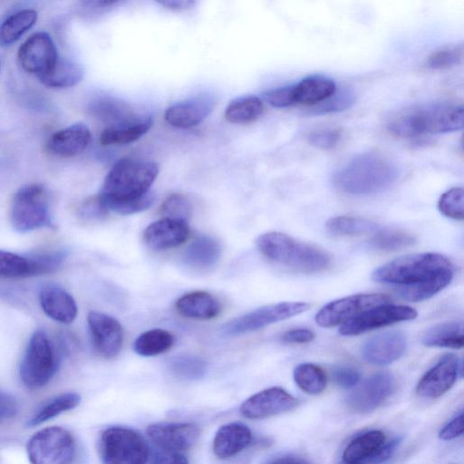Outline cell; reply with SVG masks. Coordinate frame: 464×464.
Here are the masks:
<instances>
[{
  "label": "cell",
  "instance_id": "cell-50",
  "mask_svg": "<svg viewBox=\"0 0 464 464\" xmlns=\"http://www.w3.org/2000/svg\"><path fill=\"white\" fill-rule=\"evenodd\" d=\"M109 210L99 195L84 200L79 208V215L85 220H100L104 218Z\"/></svg>",
  "mask_w": 464,
  "mask_h": 464
},
{
  "label": "cell",
  "instance_id": "cell-2",
  "mask_svg": "<svg viewBox=\"0 0 464 464\" xmlns=\"http://www.w3.org/2000/svg\"><path fill=\"white\" fill-rule=\"evenodd\" d=\"M462 104L438 102L411 106L393 114L387 128L399 138L456 131L463 127Z\"/></svg>",
  "mask_w": 464,
  "mask_h": 464
},
{
  "label": "cell",
  "instance_id": "cell-17",
  "mask_svg": "<svg viewBox=\"0 0 464 464\" xmlns=\"http://www.w3.org/2000/svg\"><path fill=\"white\" fill-rule=\"evenodd\" d=\"M460 362L457 355L446 353L420 378L416 392L425 399H436L447 392L455 383L460 372Z\"/></svg>",
  "mask_w": 464,
  "mask_h": 464
},
{
  "label": "cell",
  "instance_id": "cell-37",
  "mask_svg": "<svg viewBox=\"0 0 464 464\" xmlns=\"http://www.w3.org/2000/svg\"><path fill=\"white\" fill-rule=\"evenodd\" d=\"M326 228L334 235L358 236L374 232L377 226L372 221L362 218L338 216L327 221Z\"/></svg>",
  "mask_w": 464,
  "mask_h": 464
},
{
  "label": "cell",
  "instance_id": "cell-7",
  "mask_svg": "<svg viewBox=\"0 0 464 464\" xmlns=\"http://www.w3.org/2000/svg\"><path fill=\"white\" fill-rule=\"evenodd\" d=\"M99 454L102 464H145L150 450L137 431L114 426L101 434Z\"/></svg>",
  "mask_w": 464,
  "mask_h": 464
},
{
  "label": "cell",
  "instance_id": "cell-31",
  "mask_svg": "<svg viewBox=\"0 0 464 464\" xmlns=\"http://www.w3.org/2000/svg\"><path fill=\"white\" fill-rule=\"evenodd\" d=\"M83 75L84 70L81 64L59 58L54 67L38 79L50 88H68L80 82Z\"/></svg>",
  "mask_w": 464,
  "mask_h": 464
},
{
  "label": "cell",
  "instance_id": "cell-8",
  "mask_svg": "<svg viewBox=\"0 0 464 464\" xmlns=\"http://www.w3.org/2000/svg\"><path fill=\"white\" fill-rule=\"evenodd\" d=\"M11 223L20 233L52 226L48 194L44 186L29 184L15 192L11 204Z\"/></svg>",
  "mask_w": 464,
  "mask_h": 464
},
{
  "label": "cell",
  "instance_id": "cell-52",
  "mask_svg": "<svg viewBox=\"0 0 464 464\" xmlns=\"http://www.w3.org/2000/svg\"><path fill=\"white\" fill-rule=\"evenodd\" d=\"M463 433V411L452 418L439 432L441 440H451Z\"/></svg>",
  "mask_w": 464,
  "mask_h": 464
},
{
  "label": "cell",
  "instance_id": "cell-51",
  "mask_svg": "<svg viewBox=\"0 0 464 464\" xmlns=\"http://www.w3.org/2000/svg\"><path fill=\"white\" fill-rule=\"evenodd\" d=\"M334 382L342 388H353L356 386L361 379L360 372L352 367L339 366L333 370Z\"/></svg>",
  "mask_w": 464,
  "mask_h": 464
},
{
  "label": "cell",
  "instance_id": "cell-21",
  "mask_svg": "<svg viewBox=\"0 0 464 464\" xmlns=\"http://www.w3.org/2000/svg\"><path fill=\"white\" fill-rule=\"evenodd\" d=\"M216 100L208 93L170 105L165 111V121L176 128H190L202 122L215 107Z\"/></svg>",
  "mask_w": 464,
  "mask_h": 464
},
{
  "label": "cell",
  "instance_id": "cell-26",
  "mask_svg": "<svg viewBox=\"0 0 464 464\" xmlns=\"http://www.w3.org/2000/svg\"><path fill=\"white\" fill-rule=\"evenodd\" d=\"M295 104L314 106L336 92V84L329 77L310 75L293 84Z\"/></svg>",
  "mask_w": 464,
  "mask_h": 464
},
{
  "label": "cell",
  "instance_id": "cell-15",
  "mask_svg": "<svg viewBox=\"0 0 464 464\" xmlns=\"http://www.w3.org/2000/svg\"><path fill=\"white\" fill-rule=\"evenodd\" d=\"M298 401L280 387L265 389L246 399L240 406V413L250 420H262L292 411Z\"/></svg>",
  "mask_w": 464,
  "mask_h": 464
},
{
  "label": "cell",
  "instance_id": "cell-54",
  "mask_svg": "<svg viewBox=\"0 0 464 464\" xmlns=\"http://www.w3.org/2000/svg\"><path fill=\"white\" fill-rule=\"evenodd\" d=\"M18 411L16 400L6 393H0V423L12 419Z\"/></svg>",
  "mask_w": 464,
  "mask_h": 464
},
{
  "label": "cell",
  "instance_id": "cell-53",
  "mask_svg": "<svg viewBox=\"0 0 464 464\" xmlns=\"http://www.w3.org/2000/svg\"><path fill=\"white\" fill-rule=\"evenodd\" d=\"M314 333L307 328H296L285 332L282 340L287 343H306L314 340Z\"/></svg>",
  "mask_w": 464,
  "mask_h": 464
},
{
  "label": "cell",
  "instance_id": "cell-32",
  "mask_svg": "<svg viewBox=\"0 0 464 464\" xmlns=\"http://www.w3.org/2000/svg\"><path fill=\"white\" fill-rule=\"evenodd\" d=\"M36 20L37 12L34 9H23L8 16L0 24V45L7 46L16 42Z\"/></svg>",
  "mask_w": 464,
  "mask_h": 464
},
{
  "label": "cell",
  "instance_id": "cell-4",
  "mask_svg": "<svg viewBox=\"0 0 464 464\" xmlns=\"http://www.w3.org/2000/svg\"><path fill=\"white\" fill-rule=\"evenodd\" d=\"M454 273L449 258L437 253L411 254L376 268L372 279L399 287L417 286Z\"/></svg>",
  "mask_w": 464,
  "mask_h": 464
},
{
  "label": "cell",
  "instance_id": "cell-16",
  "mask_svg": "<svg viewBox=\"0 0 464 464\" xmlns=\"http://www.w3.org/2000/svg\"><path fill=\"white\" fill-rule=\"evenodd\" d=\"M87 322L95 351L103 358L117 356L124 338L121 324L115 318L96 311L88 314Z\"/></svg>",
  "mask_w": 464,
  "mask_h": 464
},
{
  "label": "cell",
  "instance_id": "cell-1",
  "mask_svg": "<svg viewBox=\"0 0 464 464\" xmlns=\"http://www.w3.org/2000/svg\"><path fill=\"white\" fill-rule=\"evenodd\" d=\"M399 176V167L391 158L379 151H367L336 169L332 182L343 193L369 195L389 188Z\"/></svg>",
  "mask_w": 464,
  "mask_h": 464
},
{
  "label": "cell",
  "instance_id": "cell-10",
  "mask_svg": "<svg viewBox=\"0 0 464 464\" xmlns=\"http://www.w3.org/2000/svg\"><path fill=\"white\" fill-rule=\"evenodd\" d=\"M305 302H282L266 305L227 322L223 333L229 336L254 332L307 311Z\"/></svg>",
  "mask_w": 464,
  "mask_h": 464
},
{
  "label": "cell",
  "instance_id": "cell-19",
  "mask_svg": "<svg viewBox=\"0 0 464 464\" xmlns=\"http://www.w3.org/2000/svg\"><path fill=\"white\" fill-rule=\"evenodd\" d=\"M188 222L181 219L162 218L150 224L143 232V241L157 251L175 248L189 237Z\"/></svg>",
  "mask_w": 464,
  "mask_h": 464
},
{
  "label": "cell",
  "instance_id": "cell-27",
  "mask_svg": "<svg viewBox=\"0 0 464 464\" xmlns=\"http://www.w3.org/2000/svg\"><path fill=\"white\" fill-rule=\"evenodd\" d=\"M221 246L212 237L201 235L195 237L183 254L184 263L198 270L215 266L220 258Z\"/></svg>",
  "mask_w": 464,
  "mask_h": 464
},
{
  "label": "cell",
  "instance_id": "cell-61",
  "mask_svg": "<svg viewBox=\"0 0 464 464\" xmlns=\"http://www.w3.org/2000/svg\"><path fill=\"white\" fill-rule=\"evenodd\" d=\"M356 464H360V463H356Z\"/></svg>",
  "mask_w": 464,
  "mask_h": 464
},
{
  "label": "cell",
  "instance_id": "cell-39",
  "mask_svg": "<svg viewBox=\"0 0 464 464\" xmlns=\"http://www.w3.org/2000/svg\"><path fill=\"white\" fill-rule=\"evenodd\" d=\"M453 273L444 275L437 279L417 286L399 287L398 295L409 302H420L432 297L451 281Z\"/></svg>",
  "mask_w": 464,
  "mask_h": 464
},
{
  "label": "cell",
  "instance_id": "cell-13",
  "mask_svg": "<svg viewBox=\"0 0 464 464\" xmlns=\"http://www.w3.org/2000/svg\"><path fill=\"white\" fill-rule=\"evenodd\" d=\"M415 309L406 305L382 304L372 307L345 322L339 330L344 336L357 335L394 323L416 318Z\"/></svg>",
  "mask_w": 464,
  "mask_h": 464
},
{
  "label": "cell",
  "instance_id": "cell-3",
  "mask_svg": "<svg viewBox=\"0 0 464 464\" xmlns=\"http://www.w3.org/2000/svg\"><path fill=\"white\" fill-rule=\"evenodd\" d=\"M159 171L156 162L121 159L106 175L98 195L106 208L112 203L137 199L150 192Z\"/></svg>",
  "mask_w": 464,
  "mask_h": 464
},
{
  "label": "cell",
  "instance_id": "cell-18",
  "mask_svg": "<svg viewBox=\"0 0 464 464\" xmlns=\"http://www.w3.org/2000/svg\"><path fill=\"white\" fill-rule=\"evenodd\" d=\"M150 440L162 450L183 452L199 437V429L189 422H158L147 428Z\"/></svg>",
  "mask_w": 464,
  "mask_h": 464
},
{
  "label": "cell",
  "instance_id": "cell-36",
  "mask_svg": "<svg viewBox=\"0 0 464 464\" xmlns=\"http://www.w3.org/2000/svg\"><path fill=\"white\" fill-rule=\"evenodd\" d=\"M296 385L305 393L316 395L323 392L327 384L324 371L314 363H301L294 370Z\"/></svg>",
  "mask_w": 464,
  "mask_h": 464
},
{
  "label": "cell",
  "instance_id": "cell-40",
  "mask_svg": "<svg viewBox=\"0 0 464 464\" xmlns=\"http://www.w3.org/2000/svg\"><path fill=\"white\" fill-rule=\"evenodd\" d=\"M29 264V276L47 274L57 270L65 258L61 250H45L25 255Z\"/></svg>",
  "mask_w": 464,
  "mask_h": 464
},
{
  "label": "cell",
  "instance_id": "cell-9",
  "mask_svg": "<svg viewBox=\"0 0 464 464\" xmlns=\"http://www.w3.org/2000/svg\"><path fill=\"white\" fill-rule=\"evenodd\" d=\"M26 450L31 464H72L76 444L68 430L53 426L35 432L28 440Z\"/></svg>",
  "mask_w": 464,
  "mask_h": 464
},
{
  "label": "cell",
  "instance_id": "cell-42",
  "mask_svg": "<svg viewBox=\"0 0 464 464\" xmlns=\"http://www.w3.org/2000/svg\"><path fill=\"white\" fill-rule=\"evenodd\" d=\"M91 110L97 117L105 121H114V125L136 120L132 118L126 105L113 99H99L93 102L91 106Z\"/></svg>",
  "mask_w": 464,
  "mask_h": 464
},
{
  "label": "cell",
  "instance_id": "cell-30",
  "mask_svg": "<svg viewBox=\"0 0 464 464\" xmlns=\"http://www.w3.org/2000/svg\"><path fill=\"white\" fill-rule=\"evenodd\" d=\"M421 342L427 346L460 349L464 344L463 323L449 322L437 324L424 333Z\"/></svg>",
  "mask_w": 464,
  "mask_h": 464
},
{
  "label": "cell",
  "instance_id": "cell-55",
  "mask_svg": "<svg viewBox=\"0 0 464 464\" xmlns=\"http://www.w3.org/2000/svg\"><path fill=\"white\" fill-rule=\"evenodd\" d=\"M334 94L323 102L322 106L319 108L320 111L324 112L340 111L349 107L350 103L353 102V99L348 92H344L336 97H334Z\"/></svg>",
  "mask_w": 464,
  "mask_h": 464
},
{
  "label": "cell",
  "instance_id": "cell-20",
  "mask_svg": "<svg viewBox=\"0 0 464 464\" xmlns=\"http://www.w3.org/2000/svg\"><path fill=\"white\" fill-rule=\"evenodd\" d=\"M406 345L405 336L401 332H383L365 341L361 353L368 363L387 365L402 356Z\"/></svg>",
  "mask_w": 464,
  "mask_h": 464
},
{
  "label": "cell",
  "instance_id": "cell-25",
  "mask_svg": "<svg viewBox=\"0 0 464 464\" xmlns=\"http://www.w3.org/2000/svg\"><path fill=\"white\" fill-rule=\"evenodd\" d=\"M175 305L181 315L197 320H210L221 312L218 299L205 291L187 293L176 301Z\"/></svg>",
  "mask_w": 464,
  "mask_h": 464
},
{
  "label": "cell",
  "instance_id": "cell-29",
  "mask_svg": "<svg viewBox=\"0 0 464 464\" xmlns=\"http://www.w3.org/2000/svg\"><path fill=\"white\" fill-rule=\"evenodd\" d=\"M386 440L382 431L373 430L353 439L345 448L343 459L347 464L360 463L372 458Z\"/></svg>",
  "mask_w": 464,
  "mask_h": 464
},
{
  "label": "cell",
  "instance_id": "cell-57",
  "mask_svg": "<svg viewBox=\"0 0 464 464\" xmlns=\"http://www.w3.org/2000/svg\"><path fill=\"white\" fill-rule=\"evenodd\" d=\"M400 441L401 439L399 438H394L388 441L385 440L381 448L377 450V452L372 457V459L376 463L387 460L392 457L396 448L400 444Z\"/></svg>",
  "mask_w": 464,
  "mask_h": 464
},
{
  "label": "cell",
  "instance_id": "cell-22",
  "mask_svg": "<svg viewBox=\"0 0 464 464\" xmlns=\"http://www.w3.org/2000/svg\"><path fill=\"white\" fill-rule=\"evenodd\" d=\"M91 140L89 128L82 122H77L54 132L47 142V149L58 157H74L85 150Z\"/></svg>",
  "mask_w": 464,
  "mask_h": 464
},
{
  "label": "cell",
  "instance_id": "cell-60",
  "mask_svg": "<svg viewBox=\"0 0 464 464\" xmlns=\"http://www.w3.org/2000/svg\"><path fill=\"white\" fill-rule=\"evenodd\" d=\"M269 464H286L283 458L277 459Z\"/></svg>",
  "mask_w": 464,
  "mask_h": 464
},
{
  "label": "cell",
  "instance_id": "cell-43",
  "mask_svg": "<svg viewBox=\"0 0 464 464\" xmlns=\"http://www.w3.org/2000/svg\"><path fill=\"white\" fill-rule=\"evenodd\" d=\"M462 58L463 44H451L432 53L429 56L426 64L431 70H447L460 63Z\"/></svg>",
  "mask_w": 464,
  "mask_h": 464
},
{
  "label": "cell",
  "instance_id": "cell-34",
  "mask_svg": "<svg viewBox=\"0 0 464 464\" xmlns=\"http://www.w3.org/2000/svg\"><path fill=\"white\" fill-rule=\"evenodd\" d=\"M264 105L260 98L254 95L233 100L225 110V118L232 123H249L263 113Z\"/></svg>",
  "mask_w": 464,
  "mask_h": 464
},
{
  "label": "cell",
  "instance_id": "cell-24",
  "mask_svg": "<svg viewBox=\"0 0 464 464\" xmlns=\"http://www.w3.org/2000/svg\"><path fill=\"white\" fill-rule=\"evenodd\" d=\"M252 440V432L244 424L232 422L221 426L213 440V451L219 459H228L245 450Z\"/></svg>",
  "mask_w": 464,
  "mask_h": 464
},
{
  "label": "cell",
  "instance_id": "cell-41",
  "mask_svg": "<svg viewBox=\"0 0 464 464\" xmlns=\"http://www.w3.org/2000/svg\"><path fill=\"white\" fill-rule=\"evenodd\" d=\"M415 242L414 237L403 230L398 229H382L372 237V245L380 250L395 251L409 247Z\"/></svg>",
  "mask_w": 464,
  "mask_h": 464
},
{
  "label": "cell",
  "instance_id": "cell-59",
  "mask_svg": "<svg viewBox=\"0 0 464 464\" xmlns=\"http://www.w3.org/2000/svg\"><path fill=\"white\" fill-rule=\"evenodd\" d=\"M283 459L286 464H312L308 460L298 457H284Z\"/></svg>",
  "mask_w": 464,
  "mask_h": 464
},
{
  "label": "cell",
  "instance_id": "cell-45",
  "mask_svg": "<svg viewBox=\"0 0 464 464\" xmlns=\"http://www.w3.org/2000/svg\"><path fill=\"white\" fill-rule=\"evenodd\" d=\"M160 213L163 218L187 221L191 216L192 205L185 195L175 193L165 198L160 207Z\"/></svg>",
  "mask_w": 464,
  "mask_h": 464
},
{
  "label": "cell",
  "instance_id": "cell-28",
  "mask_svg": "<svg viewBox=\"0 0 464 464\" xmlns=\"http://www.w3.org/2000/svg\"><path fill=\"white\" fill-rule=\"evenodd\" d=\"M152 125L150 117L105 128L100 135V143L103 146L122 145L133 142L149 131Z\"/></svg>",
  "mask_w": 464,
  "mask_h": 464
},
{
  "label": "cell",
  "instance_id": "cell-38",
  "mask_svg": "<svg viewBox=\"0 0 464 464\" xmlns=\"http://www.w3.org/2000/svg\"><path fill=\"white\" fill-rule=\"evenodd\" d=\"M169 366L176 377L189 381L201 378L207 371V363L203 359L188 354L173 357Z\"/></svg>",
  "mask_w": 464,
  "mask_h": 464
},
{
  "label": "cell",
  "instance_id": "cell-5",
  "mask_svg": "<svg viewBox=\"0 0 464 464\" xmlns=\"http://www.w3.org/2000/svg\"><path fill=\"white\" fill-rule=\"evenodd\" d=\"M256 244L265 257L297 272H320L330 265V257L324 250L281 232L262 234Z\"/></svg>",
  "mask_w": 464,
  "mask_h": 464
},
{
  "label": "cell",
  "instance_id": "cell-46",
  "mask_svg": "<svg viewBox=\"0 0 464 464\" xmlns=\"http://www.w3.org/2000/svg\"><path fill=\"white\" fill-rule=\"evenodd\" d=\"M438 208L444 216L455 220H462L464 217L463 188L455 187L444 192L439 199Z\"/></svg>",
  "mask_w": 464,
  "mask_h": 464
},
{
  "label": "cell",
  "instance_id": "cell-11",
  "mask_svg": "<svg viewBox=\"0 0 464 464\" xmlns=\"http://www.w3.org/2000/svg\"><path fill=\"white\" fill-rule=\"evenodd\" d=\"M396 381L388 372H379L366 378L346 397L347 407L353 412L368 413L375 411L394 393Z\"/></svg>",
  "mask_w": 464,
  "mask_h": 464
},
{
  "label": "cell",
  "instance_id": "cell-48",
  "mask_svg": "<svg viewBox=\"0 0 464 464\" xmlns=\"http://www.w3.org/2000/svg\"><path fill=\"white\" fill-rule=\"evenodd\" d=\"M155 199V195L150 191L137 199L110 204L107 206V208L109 211H113L120 215H130L150 208Z\"/></svg>",
  "mask_w": 464,
  "mask_h": 464
},
{
  "label": "cell",
  "instance_id": "cell-35",
  "mask_svg": "<svg viewBox=\"0 0 464 464\" xmlns=\"http://www.w3.org/2000/svg\"><path fill=\"white\" fill-rule=\"evenodd\" d=\"M80 401L81 396L76 392H70L57 395L46 401L28 420L27 425L38 426L62 412L74 409Z\"/></svg>",
  "mask_w": 464,
  "mask_h": 464
},
{
  "label": "cell",
  "instance_id": "cell-6",
  "mask_svg": "<svg viewBox=\"0 0 464 464\" xmlns=\"http://www.w3.org/2000/svg\"><path fill=\"white\" fill-rule=\"evenodd\" d=\"M59 367V356L49 337L35 331L24 353L19 373L24 384L30 389L45 386Z\"/></svg>",
  "mask_w": 464,
  "mask_h": 464
},
{
  "label": "cell",
  "instance_id": "cell-56",
  "mask_svg": "<svg viewBox=\"0 0 464 464\" xmlns=\"http://www.w3.org/2000/svg\"><path fill=\"white\" fill-rule=\"evenodd\" d=\"M152 464H188V459L181 452L160 450L153 456Z\"/></svg>",
  "mask_w": 464,
  "mask_h": 464
},
{
  "label": "cell",
  "instance_id": "cell-58",
  "mask_svg": "<svg viewBox=\"0 0 464 464\" xmlns=\"http://www.w3.org/2000/svg\"><path fill=\"white\" fill-rule=\"evenodd\" d=\"M160 5L172 11L179 12L190 9L194 5L195 1L191 0H168L160 1Z\"/></svg>",
  "mask_w": 464,
  "mask_h": 464
},
{
  "label": "cell",
  "instance_id": "cell-49",
  "mask_svg": "<svg viewBox=\"0 0 464 464\" xmlns=\"http://www.w3.org/2000/svg\"><path fill=\"white\" fill-rule=\"evenodd\" d=\"M264 100L273 107L286 108L295 105L293 84L269 90L263 94Z\"/></svg>",
  "mask_w": 464,
  "mask_h": 464
},
{
  "label": "cell",
  "instance_id": "cell-14",
  "mask_svg": "<svg viewBox=\"0 0 464 464\" xmlns=\"http://www.w3.org/2000/svg\"><path fill=\"white\" fill-rule=\"evenodd\" d=\"M18 59L26 72L39 78L54 67L59 55L50 34L45 32H37L20 46Z\"/></svg>",
  "mask_w": 464,
  "mask_h": 464
},
{
  "label": "cell",
  "instance_id": "cell-47",
  "mask_svg": "<svg viewBox=\"0 0 464 464\" xmlns=\"http://www.w3.org/2000/svg\"><path fill=\"white\" fill-rule=\"evenodd\" d=\"M343 138V130L339 128L324 127L311 131L307 137L309 143L321 150L335 148Z\"/></svg>",
  "mask_w": 464,
  "mask_h": 464
},
{
  "label": "cell",
  "instance_id": "cell-23",
  "mask_svg": "<svg viewBox=\"0 0 464 464\" xmlns=\"http://www.w3.org/2000/svg\"><path fill=\"white\" fill-rule=\"evenodd\" d=\"M39 300L44 314L56 322L70 324L77 316V305L73 297L60 286L43 287Z\"/></svg>",
  "mask_w": 464,
  "mask_h": 464
},
{
  "label": "cell",
  "instance_id": "cell-33",
  "mask_svg": "<svg viewBox=\"0 0 464 464\" xmlns=\"http://www.w3.org/2000/svg\"><path fill=\"white\" fill-rule=\"evenodd\" d=\"M174 343L173 334L164 329L155 328L140 334L133 343V350L141 356H155L169 350Z\"/></svg>",
  "mask_w": 464,
  "mask_h": 464
},
{
  "label": "cell",
  "instance_id": "cell-44",
  "mask_svg": "<svg viewBox=\"0 0 464 464\" xmlns=\"http://www.w3.org/2000/svg\"><path fill=\"white\" fill-rule=\"evenodd\" d=\"M29 276V264L25 256L0 249V278Z\"/></svg>",
  "mask_w": 464,
  "mask_h": 464
},
{
  "label": "cell",
  "instance_id": "cell-12",
  "mask_svg": "<svg viewBox=\"0 0 464 464\" xmlns=\"http://www.w3.org/2000/svg\"><path fill=\"white\" fill-rule=\"evenodd\" d=\"M391 298L383 294H357L332 301L315 315L322 327H333L357 316L372 307L390 304Z\"/></svg>",
  "mask_w": 464,
  "mask_h": 464
}]
</instances>
